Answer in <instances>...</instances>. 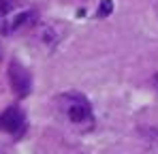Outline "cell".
I'll use <instances>...</instances> for the list:
<instances>
[{"instance_id": "1", "label": "cell", "mask_w": 158, "mask_h": 154, "mask_svg": "<svg viewBox=\"0 0 158 154\" xmlns=\"http://www.w3.org/2000/svg\"><path fill=\"white\" fill-rule=\"evenodd\" d=\"M58 116L79 133L94 128V109L92 103L88 101L81 92H62L56 99Z\"/></svg>"}, {"instance_id": "2", "label": "cell", "mask_w": 158, "mask_h": 154, "mask_svg": "<svg viewBox=\"0 0 158 154\" xmlns=\"http://www.w3.org/2000/svg\"><path fill=\"white\" fill-rule=\"evenodd\" d=\"M34 22V11L26 4L17 2H2L0 4V32L2 34H13L24 30L26 26Z\"/></svg>"}, {"instance_id": "3", "label": "cell", "mask_w": 158, "mask_h": 154, "mask_svg": "<svg viewBox=\"0 0 158 154\" xmlns=\"http://www.w3.org/2000/svg\"><path fill=\"white\" fill-rule=\"evenodd\" d=\"M9 79H11V88L15 90L17 96H26L30 94V88H32V77L26 71V66L17 60L11 62L9 66Z\"/></svg>"}, {"instance_id": "4", "label": "cell", "mask_w": 158, "mask_h": 154, "mask_svg": "<svg viewBox=\"0 0 158 154\" xmlns=\"http://www.w3.org/2000/svg\"><path fill=\"white\" fill-rule=\"evenodd\" d=\"M24 113L19 107H9L2 116H0V130L9 133V135H19L24 130Z\"/></svg>"}, {"instance_id": "5", "label": "cell", "mask_w": 158, "mask_h": 154, "mask_svg": "<svg viewBox=\"0 0 158 154\" xmlns=\"http://www.w3.org/2000/svg\"><path fill=\"white\" fill-rule=\"evenodd\" d=\"M109 11H111V2H109V0H103V6H101V11H98V15L103 17V15H107Z\"/></svg>"}, {"instance_id": "6", "label": "cell", "mask_w": 158, "mask_h": 154, "mask_svg": "<svg viewBox=\"0 0 158 154\" xmlns=\"http://www.w3.org/2000/svg\"><path fill=\"white\" fill-rule=\"evenodd\" d=\"M154 86H156V90H158V75L154 77Z\"/></svg>"}]
</instances>
